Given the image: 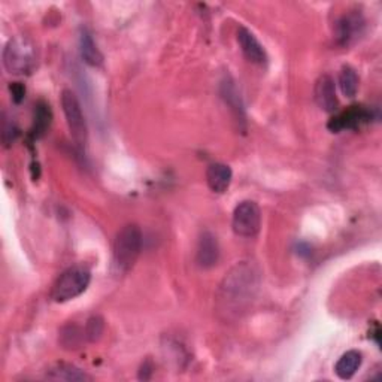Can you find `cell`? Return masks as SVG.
Instances as JSON below:
<instances>
[{"label": "cell", "instance_id": "cell-1", "mask_svg": "<svg viewBox=\"0 0 382 382\" xmlns=\"http://www.w3.org/2000/svg\"><path fill=\"white\" fill-rule=\"evenodd\" d=\"M260 286V271L251 262L237 263L225 274L218 288V308L227 315L244 313L256 297Z\"/></svg>", "mask_w": 382, "mask_h": 382}, {"label": "cell", "instance_id": "cell-2", "mask_svg": "<svg viewBox=\"0 0 382 382\" xmlns=\"http://www.w3.org/2000/svg\"><path fill=\"white\" fill-rule=\"evenodd\" d=\"M142 251V232L136 224H127L117 233L114 240V263L121 272L135 266Z\"/></svg>", "mask_w": 382, "mask_h": 382}, {"label": "cell", "instance_id": "cell-3", "mask_svg": "<svg viewBox=\"0 0 382 382\" xmlns=\"http://www.w3.org/2000/svg\"><path fill=\"white\" fill-rule=\"evenodd\" d=\"M91 274L86 266H74L64 271L51 291V297L54 302L64 303L81 296L90 286Z\"/></svg>", "mask_w": 382, "mask_h": 382}, {"label": "cell", "instance_id": "cell-4", "mask_svg": "<svg viewBox=\"0 0 382 382\" xmlns=\"http://www.w3.org/2000/svg\"><path fill=\"white\" fill-rule=\"evenodd\" d=\"M4 66L9 74H30L35 66V50L26 38L11 39L4 50Z\"/></svg>", "mask_w": 382, "mask_h": 382}, {"label": "cell", "instance_id": "cell-5", "mask_svg": "<svg viewBox=\"0 0 382 382\" xmlns=\"http://www.w3.org/2000/svg\"><path fill=\"white\" fill-rule=\"evenodd\" d=\"M62 108H63V114L66 117L70 136H72L74 142L79 148H84L89 139L87 121H86V117H84V112H82L78 97L72 90H63Z\"/></svg>", "mask_w": 382, "mask_h": 382}, {"label": "cell", "instance_id": "cell-6", "mask_svg": "<svg viewBox=\"0 0 382 382\" xmlns=\"http://www.w3.org/2000/svg\"><path fill=\"white\" fill-rule=\"evenodd\" d=\"M232 227L236 236H240V237L256 236L262 227L260 206L252 201L240 202L233 210Z\"/></svg>", "mask_w": 382, "mask_h": 382}, {"label": "cell", "instance_id": "cell-7", "mask_svg": "<svg viewBox=\"0 0 382 382\" xmlns=\"http://www.w3.org/2000/svg\"><path fill=\"white\" fill-rule=\"evenodd\" d=\"M371 118H372L371 109H367L361 105H354L342 112H339L337 116H335L329 123V129L332 132L352 130V129H357V127H360L361 124L369 123Z\"/></svg>", "mask_w": 382, "mask_h": 382}, {"label": "cell", "instance_id": "cell-8", "mask_svg": "<svg viewBox=\"0 0 382 382\" xmlns=\"http://www.w3.org/2000/svg\"><path fill=\"white\" fill-rule=\"evenodd\" d=\"M237 42L244 55L251 63H256L260 66L267 63L269 59H267V52L264 47L260 44L256 35H254L251 30H248L247 27H239Z\"/></svg>", "mask_w": 382, "mask_h": 382}, {"label": "cell", "instance_id": "cell-9", "mask_svg": "<svg viewBox=\"0 0 382 382\" xmlns=\"http://www.w3.org/2000/svg\"><path fill=\"white\" fill-rule=\"evenodd\" d=\"M314 96H315L317 105L324 112L333 114V112L337 111L339 101H337V96H336V86H335V81L330 75H321L317 79L315 89H314Z\"/></svg>", "mask_w": 382, "mask_h": 382}, {"label": "cell", "instance_id": "cell-10", "mask_svg": "<svg viewBox=\"0 0 382 382\" xmlns=\"http://www.w3.org/2000/svg\"><path fill=\"white\" fill-rule=\"evenodd\" d=\"M220 259V245L214 233L203 232L197 244L196 262L202 269H210L218 263Z\"/></svg>", "mask_w": 382, "mask_h": 382}, {"label": "cell", "instance_id": "cell-11", "mask_svg": "<svg viewBox=\"0 0 382 382\" xmlns=\"http://www.w3.org/2000/svg\"><path fill=\"white\" fill-rule=\"evenodd\" d=\"M233 172L230 166L224 163H212L206 171V182L210 191L223 194L230 187Z\"/></svg>", "mask_w": 382, "mask_h": 382}, {"label": "cell", "instance_id": "cell-12", "mask_svg": "<svg viewBox=\"0 0 382 382\" xmlns=\"http://www.w3.org/2000/svg\"><path fill=\"white\" fill-rule=\"evenodd\" d=\"M47 378L51 381H67V382H78V381H91L93 378L81 371L79 367L69 364V363H55L47 371Z\"/></svg>", "mask_w": 382, "mask_h": 382}, {"label": "cell", "instance_id": "cell-13", "mask_svg": "<svg viewBox=\"0 0 382 382\" xmlns=\"http://www.w3.org/2000/svg\"><path fill=\"white\" fill-rule=\"evenodd\" d=\"M361 361H363L361 352L356 351V349H351V351L345 352L344 356L337 360V363L335 364V373L337 375V378L348 381L357 373V371L360 369V366H361Z\"/></svg>", "mask_w": 382, "mask_h": 382}, {"label": "cell", "instance_id": "cell-14", "mask_svg": "<svg viewBox=\"0 0 382 382\" xmlns=\"http://www.w3.org/2000/svg\"><path fill=\"white\" fill-rule=\"evenodd\" d=\"M52 121V111L50 105L44 101L38 102L35 108V117H33V125L30 129V139L38 140L47 133Z\"/></svg>", "mask_w": 382, "mask_h": 382}, {"label": "cell", "instance_id": "cell-15", "mask_svg": "<svg viewBox=\"0 0 382 382\" xmlns=\"http://www.w3.org/2000/svg\"><path fill=\"white\" fill-rule=\"evenodd\" d=\"M79 52L82 60L91 67H99L103 63V55L101 50L97 48L93 36L87 32L82 30L79 36Z\"/></svg>", "mask_w": 382, "mask_h": 382}, {"label": "cell", "instance_id": "cell-16", "mask_svg": "<svg viewBox=\"0 0 382 382\" xmlns=\"http://www.w3.org/2000/svg\"><path fill=\"white\" fill-rule=\"evenodd\" d=\"M86 341H87L86 330L81 329L77 324L64 325L59 333V344L62 345V348L69 351L79 349Z\"/></svg>", "mask_w": 382, "mask_h": 382}, {"label": "cell", "instance_id": "cell-17", "mask_svg": "<svg viewBox=\"0 0 382 382\" xmlns=\"http://www.w3.org/2000/svg\"><path fill=\"white\" fill-rule=\"evenodd\" d=\"M363 21L357 16H345L337 23V40L341 45H348L349 42L360 35V27Z\"/></svg>", "mask_w": 382, "mask_h": 382}, {"label": "cell", "instance_id": "cell-18", "mask_svg": "<svg viewBox=\"0 0 382 382\" xmlns=\"http://www.w3.org/2000/svg\"><path fill=\"white\" fill-rule=\"evenodd\" d=\"M221 96L225 101V103H227L230 106V109L235 112L236 117L240 118V121H245V116H244V105L242 102H240V97L237 94V90L235 87V84L232 79L225 78L223 82H221Z\"/></svg>", "mask_w": 382, "mask_h": 382}, {"label": "cell", "instance_id": "cell-19", "mask_svg": "<svg viewBox=\"0 0 382 382\" xmlns=\"http://www.w3.org/2000/svg\"><path fill=\"white\" fill-rule=\"evenodd\" d=\"M339 87L345 97H356L359 91V75L351 66H344L339 74Z\"/></svg>", "mask_w": 382, "mask_h": 382}, {"label": "cell", "instance_id": "cell-20", "mask_svg": "<svg viewBox=\"0 0 382 382\" xmlns=\"http://www.w3.org/2000/svg\"><path fill=\"white\" fill-rule=\"evenodd\" d=\"M86 337L87 342H97L99 339L102 337L103 332H105V320L101 315H93L87 320L86 322Z\"/></svg>", "mask_w": 382, "mask_h": 382}, {"label": "cell", "instance_id": "cell-21", "mask_svg": "<svg viewBox=\"0 0 382 382\" xmlns=\"http://www.w3.org/2000/svg\"><path fill=\"white\" fill-rule=\"evenodd\" d=\"M20 136V129L18 125L13 121H4L2 125V142L5 147H11L13 142H16L17 137Z\"/></svg>", "mask_w": 382, "mask_h": 382}, {"label": "cell", "instance_id": "cell-22", "mask_svg": "<svg viewBox=\"0 0 382 382\" xmlns=\"http://www.w3.org/2000/svg\"><path fill=\"white\" fill-rule=\"evenodd\" d=\"M9 91L12 94V101L16 103H21L26 96V87L21 82H12L9 86Z\"/></svg>", "mask_w": 382, "mask_h": 382}, {"label": "cell", "instance_id": "cell-23", "mask_svg": "<svg viewBox=\"0 0 382 382\" xmlns=\"http://www.w3.org/2000/svg\"><path fill=\"white\" fill-rule=\"evenodd\" d=\"M152 371H154V364L151 360H145L142 363V366H140V369H139V375L137 378L140 381H148L151 376H152Z\"/></svg>", "mask_w": 382, "mask_h": 382}]
</instances>
